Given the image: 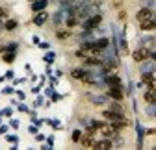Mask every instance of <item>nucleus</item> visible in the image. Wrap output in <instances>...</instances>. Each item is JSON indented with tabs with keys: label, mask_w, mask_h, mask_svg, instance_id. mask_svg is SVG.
<instances>
[{
	"label": "nucleus",
	"mask_w": 156,
	"mask_h": 150,
	"mask_svg": "<svg viewBox=\"0 0 156 150\" xmlns=\"http://www.w3.org/2000/svg\"><path fill=\"white\" fill-rule=\"evenodd\" d=\"M101 22H102V17H101L99 13H95V15H91V17L87 19V21L84 22V30H93V28L99 26Z\"/></svg>",
	"instance_id": "1"
},
{
	"label": "nucleus",
	"mask_w": 156,
	"mask_h": 150,
	"mask_svg": "<svg viewBox=\"0 0 156 150\" xmlns=\"http://www.w3.org/2000/svg\"><path fill=\"white\" fill-rule=\"evenodd\" d=\"M149 56H151V52H149L147 48H138V50L132 54V60L138 61V63H141V61H145V60L149 58Z\"/></svg>",
	"instance_id": "2"
},
{
	"label": "nucleus",
	"mask_w": 156,
	"mask_h": 150,
	"mask_svg": "<svg viewBox=\"0 0 156 150\" xmlns=\"http://www.w3.org/2000/svg\"><path fill=\"white\" fill-rule=\"evenodd\" d=\"M99 130H101V134H102L104 137H113V135H117V128H115L113 124H102Z\"/></svg>",
	"instance_id": "3"
},
{
	"label": "nucleus",
	"mask_w": 156,
	"mask_h": 150,
	"mask_svg": "<svg viewBox=\"0 0 156 150\" xmlns=\"http://www.w3.org/2000/svg\"><path fill=\"white\" fill-rule=\"evenodd\" d=\"M108 97L110 98H113V100H123V91H121V87H110V91H108Z\"/></svg>",
	"instance_id": "4"
},
{
	"label": "nucleus",
	"mask_w": 156,
	"mask_h": 150,
	"mask_svg": "<svg viewBox=\"0 0 156 150\" xmlns=\"http://www.w3.org/2000/svg\"><path fill=\"white\" fill-rule=\"evenodd\" d=\"M136 17H138L140 22H143V21H149V19H152V11H151L149 8H143V9L138 11V15H136Z\"/></svg>",
	"instance_id": "5"
},
{
	"label": "nucleus",
	"mask_w": 156,
	"mask_h": 150,
	"mask_svg": "<svg viewBox=\"0 0 156 150\" xmlns=\"http://www.w3.org/2000/svg\"><path fill=\"white\" fill-rule=\"evenodd\" d=\"M145 102L149 104H156V87H149V91L145 93Z\"/></svg>",
	"instance_id": "6"
},
{
	"label": "nucleus",
	"mask_w": 156,
	"mask_h": 150,
	"mask_svg": "<svg viewBox=\"0 0 156 150\" xmlns=\"http://www.w3.org/2000/svg\"><path fill=\"white\" fill-rule=\"evenodd\" d=\"M112 146H113V143H112V141H108V139L99 141V143H93V148H97V150H110Z\"/></svg>",
	"instance_id": "7"
},
{
	"label": "nucleus",
	"mask_w": 156,
	"mask_h": 150,
	"mask_svg": "<svg viewBox=\"0 0 156 150\" xmlns=\"http://www.w3.org/2000/svg\"><path fill=\"white\" fill-rule=\"evenodd\" d=\"M106 84H108L110 87H121V80H119V76H115V74L106 76Z\"/></svg>",
	"instance_id": "8"
},
{
	"label": "nucleus",
	"mask_w": 156,
	"mask_h": 150,
	"mask_svg": "<svg viewBox=\"0 0 156 150\" xmlns=\"http://www.w3.org/2000/svg\"><path fill=\"white\" fill-rule=\"evenodd\" d=\"M48 19V15L45 13V11H39L37 15H35V19H34V22L37 24V26H41V24H45V21Z\"/></svg>",
	"instance_id": "9"
},
{
	"label": "nucleus",
	"mask_w": 156,
	"mask_h": 150,
	"mask_svg": "<svg viewBox=\"0 0 156 150\" xmlns=\"http://www.w3.org/2000/svg\"><path fill=\"white\" fill-rule=\"evenodd\" d=\"M47 4H48L47 0H35V2L32 4V9H34V11H43V9L47 8Z\"/></svg>",
	"instance_id": "10"
},
{
	"label": "nucleus",
	"mask_w": 156,
	"mask_h": 150,
	"mask_svg": "<svg viewBox=\"0 0 156 150\" xmlns=\"http://www.w3.org/2000/svg\"><path fill=\"white\" fill-rule=\"evenodd\" d=\"M156 28V21H154V19H149V21H143L141 22V30H154Z\"/></svg>",
	"instance_id": "11"
},
{
	"label": "nucleus",
	"mask_w": 156,
	"mask_h": 150,
	"mask_svg": "<svg viewBox=\"0 0 156 150\" xmlns=\"http://www.w3.org/2000/svg\"><path fill=\"white\" fill-rule=\"evenodd\" d=\"M86 65H102V60H99V58H86Z\"/></svg>",
	"instance_id": "12"
},
{
	"label": "nucleus",
	"mask_w": 156,
	"mask_h": 150,
	"mask_svg": "<svg viewBox=\"0 0 156 150\" xmlns=\"http://www.w3.org/2000/svg\"><path fill=\"white\" fill-rule=\"evenodd\" d=\"M82 146H86V148H89V146H93V139H91L89 135H86V137L82 139Z\"/></svg>",
	"instance_id": "13"
},
{
	"label": "nucleus",
	"mask_w": 156,
	"mask_h": 150,
	"mask_svg": "<svg viewBox=\"0 0 156 150\" xmlns=\"http://www.w3.org/2000/svg\"><path fill=\"white\" fill-rule=\"evenodd\" d=\"M13 60H15V54H13V52H6V54H4V61H6V63H11Z\"/></svg>",
	"instance_id": "14"
},
{
	"label": "nucleus",
	"mask_w": 156,
	"mask_h": 150,
	"mask_svg": "<svg viewBox=\"0 0 156 150\" xmlns=\"http://www.w3.org/2000/svg\"><path fill=\"white\" fill-rule=\"evenodd\" d=\"M76 22H78V21H76V17H73V15H71V17L67 19V26H69V28H73V26H76Z\"/></svg>",
	"instance_id": "15"
},
{
	"label": "nucleus",
	"mask_w": 156,
	"mask_h": 150,
	"mask_svg": "<svg viewBox=\"0 0 156 150\" xmlns=\"http://www.w3.org/2000/svg\"><path fill=\"white\" fill-rule=\"evenodd\" d=\"M112 111H117V113H123V106L121 104H112Z\"/></svg>",
	"instance_id": "16"
},
{
	"label": "nucleus",
	"mask_w": 156,
	"mask_h": 150,
	"mask_svg": "<svg viewBox=\"0 0 156 150\" xmlns=\"http://www.w3.org/2000/svg\"><path fill=\"white\" fill-rule=\"evenodd\" d=\"M17 28V21H8L6 22V30H15Z\"/></svg>",
	"instance_id": "17"
},
{
	"label": "nucleus",
	"mask_w": 156,
	"mask_h": 150,
	"mask_svg": "<svg viewBox=\"0 0 156 150\" xmlns=\"http://www.w3.org/2000/svg\"><path fill=\"white\" fill-rule=\"evenodd\" d=\"M152 69H154V65L149 63V65H143V67H141V72H152Z\"/></svg>",
	"instance_id": "18"
},
{
	"label": "nucleus",
	"mask_w": 156,
	"mask_h": 150,
	"mask_svg": "<svg viewBox=\"0 0 156 150\" xmlns=\"http://www.w3.org/2000/svg\"><path fill=\"white\" fill-rule=\"evenodd\" d=\"M56 35H58V39H67V37H69L71 33H69V32H58Z\"/></svg>",
	"instance_id": "19"
},
{
	"label": "nucleus",
	"mask_w": 156,
	"mask_h": 150,
	"mask_svg": "<svg viewBox=\"0 0 156 150\" xmlns=\"http://www.w3.org/2000/svg\"><path fill=\"white\" fill-rule=\"evenodd\" d=\"M80 139H82V134L78 132V130H76V132H73V141H80Z\"/></svg>",
	"instance_id": "20"
},
{
	"label": "nucleus",
	"mask_w": 156,
	"mask_h": 150,
	"mask_svg": "<svg viewBox=\"0 0 156 150\" xmlns=\"http://www.w3.org/2000/svg\"><path fill=\"white\" fill-rule=\"evenodd\" d=\"M151 58H152V60L156 61V52H152V54H151Z\"/></svg>",
	"instance_id": "21"
},
{
	"label": "nucleus",
	"mask_w": 156,
	"mask_h": 150,
	"mask_svg": "<svg viewBox=\"0 0 156 150\" xmlns=\"http://www.w3.org/2000/svg\"><path fill=\"white\" fill-rule=\"evenodd\" d=\"M2 15H4V9H2V8H0V17H2Z\"/></svg>",
	"instance_id": "22"
},
{
	"label": "nucleus",
	"mask_w": 156,
	"mask_h": 150,
	"mask_svg": "<svg viewBox=\"0 0 156 150\" xmlns=\"http://www.w3.org/2000/svg\"><path fill=\"white\" fill-rule=\"evenodd\" d=\"M34 2H35V0H34Z\"/></svg>",
	"instance_id": "23"
}]
</instances>
